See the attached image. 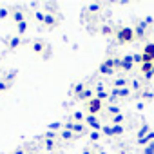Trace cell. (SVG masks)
Masks as SVG:
<instances>
[{"instance_id": "f35d334b", "label": "cell", "mask_w": 154, "mask_h": 154, "mask_svg": "<svg viewBox=\"0 0 154 154\" xmlns=\"http://www.w3.org/2000/svg\"><path fill=\"white\" fill-rule=\"evenodd\" d=\"M111 31H112V29H111L109 26H103V27H102V33H103V35H111Z\"/></svg>"}, {"instance_id": "8fae6325", "label": "cell", "mask_w": 154, "mask_h": 154, "mask_svg": "<svg viewBox=\"0 0 154 154\" xmlns=\"http://www.w3.org/2000/svg\"><path fill=\"white\" fill-rule=\"evenodd\" d=\"M20 44H22V38L17 35V36H11V38H9V42H8V47H9L11 51H15V49H18V47H20Z\"/></svg>"}, {"instance_id": "ab89813d", "label": "cell", "mask_w": 154, "mask_h": 154, "mask_svg": "<svg viewBox=\"0 0 154 154\" xmlns=\"http://www.w3.org/2000/svg\"><path fill=\"white\" fill-rule=\"evenodd\" d=\"M13 154H26V152H24V149H17V150H15Z\"/></svg>"}, {"instance_id": "3957f363", "label": "cell", "mask_w": 154, "mask_h": 154, "mask_svg": "<svg viewBox=\"0 0 154 154\" xmlns=\"http://www.w3.org/2000/svg\"><path fill=\"white\" fill-rule=\"evenodd\" d=\"M85 111L89 112V116H96L100 111H102V102L94 96V98H91L89 102H85Z\"/></svg>"}, {"instance_id": "1f68e13d", "label": "cell", "mask_w": 154, "mask_h": 154, "mask_svg": "<svg viewBox=\"0 0 154 154\" xmlns=\"http://www.w3.org/2000/svg\"><path fill=\"white\" fill-rule=\"evenodd\" d=\"M143 154H154V141H152V143H149V145L143 149Z\"/></svg>"}, {"instance_id": "8d00e7d4", "label": "cell", "mask_w": 154, "mask_h": 154, "mask_svg": "<svg viewBox=\"0 0 154 154\" xmlns=\"http://www.w3.org/2000/svg\"><path fill=\"white\" fill-rule=\"evenodd\" d=\"M89 11H91V13L100 11V4H91V6H89Z\"/></svg>"}, {"instance_id": "d6a6232c", "label": "cell", "mask_w": 154, "mask_h": 154, "mask_svg": "<svg viewBox=\"0 0 154 154\" xmlns=\"http://www.w3.org/2000/svg\"><path fill=\"white\" fill-rule=\"evenodd\" d=\"M54 147H56L54 140H45V149H47V150H53Z\"/></svg>"}, {"instance_id": "b9f144b4", "label": "cell", "mask_w": 154, "mask_h": 154, "mask_svg": "<svg viewBox=\"0 0 154 154\" xmlns=\"http://www.w3.org/2000/svg\"><path fill=\"white\" fill-rule=\"evenodd\" d=\"M98 154H107V152H103V150H102V152H98Z\"/></svg>"}, {"instance_id": "83f0119b", "label": "cell", "mask_w": 154, "mask_h": 154, "mask_svg": "<svg viewBox=\"0 0 154 154\" xmlns=\"http://www.w3.org/2000/svg\"><path fill=\"white\" fill-rule=\"evenodd\" d=\"M112 132H114V136H122L123 134V125H112Z\"/></svg>"}, {"instance_id": "4316f807", "label": "cell", "mask_w": 154, "mask_h": 154, "mask_svg": "<svg viewBox=\"0 0 154 154\" xmlns=\"http://www.w3.org/2000/svg\"><path fill=\"white\" fill-rule=\"evenodd\" d=\"M47 127H49L51 132H54V131H60V129H62V123H60V122H53V123H49Z\"/></svg>"}, {"instance_id": "44dd1931", "label": "cell", "mask_w": 154, "mask_h": 154, "mask_svg": "<svg viewBox=\"0 0 154 154\" xmlns=\"http://www.w3.org/2000/svg\"><path fill=\"white\" fill-rule=\"evenodd\" d=\"M72 118H74V123H84V122H85V116H84V112H80V111H76V112L72 114Z\"/></svg>"}, {"instance_id": "4fadbf2b", "label": "cell", "mask_w": 154, "mask_h": 154, "mask_svg": "<svg viewBox=\"0 0 154 154\" xmlns=\"http://www.w3.org/2000/svg\"><path fill=\"white\" fill-rule=\"evenodd\" d=\"M154 141V131H150L145 138H141V140H138V145H141V147H147L149 143H152Z\"/></svg>"}, {"instance_id": "484cf974", "label": "cell", "mask_w": 154, "mask_h": 154, "mask_svg": "<svg viewBox=\"0 0 154 154\" xmlns=\"http://www.w3.org/2000/svg\"><path fill=\"white\" fill-rule=\"evenodd\" d=\"M109 112H111V116H116V114H122V109L118 105H109Z\"/></svg>"}, {"instance_id": "603a6c76", "label": "cell", "mask_w": 154, "mask_h": 154, "mask_svg": "<svg viewBox=\"0 0 154 154\" xmlns=\"http://www.w3.org/2000/svg\"><path fill=\"white\" fill-rule=\"evenodd\" d=\"M94 96H96V98H98V100H100V102H103V100H105V98H109V93H107V91H103V89H102V91H96V93H94Z\"/></svg>"}, {"instance_id": "5bb4252c", "label": "cell", "mask_w": 154, "mask_h": 154, "mask_svg": "<svg viewBox=\"0 0 154 154\" xmlns=\"http://www.w3.org/2000/svg\"><path fill=\"white\" fill-rule=\"evenodd\" d=\"M87 89V85H85V82H80V84H76L74 85V89H72V93H74V96L76 98H80L82 96V93Z\"/></svg>"}, {"instance_id": "60d3db41", "label": "cell", "mask_w": 154, "mask_h": 154, "mask_svg": "<svg viewBox=\"0 0 154 154\" xmlns=\"http://www.w3.org/2000/svg\"><path fill=\"white\" fill-rule=\"evenodd\" d=\"M82 154H93V150H89V149H85V150H84Z\"/></svg>"}, {"instance_id": "2e32d148", "label": "cell", "mask_w": 154, "mask_h": 154, "mask_svg": "<svg viewBox=\"0 0 154 154\" xmlns=\"http://www.w3.org/2000/svg\"><path fill=\"white\" fill-rule=\"evenodd\" d=\"M149 132H150L149 125H147V123H143V125H141V129H140V131H138V134H136V140H141V138H145Z\"/></svg>"}, {"instance_id": "f1b7e54d", "label": "cell", "mask_w": 154, "mask_h": 154, "mask_svg": "<svg viewBox=\"0 0 154 154\" xmlns=\"http://www.w3.org/2000/svg\"><path fill=\"white\" fill-rule=\"evenodd\" d=\"M89 138H91L93 141H98V140L102 138V132H100V131H91V134H89Z\"/></svg>"}, {"instance_id": "9c48e42d", "label": "cell", "mask_w": 154, "mask_h": 154, "mask_svg": "<svg viewBox=\"0 0 154 154\" xmlns=\"http://www.w3.org/2000/svg\"><path fill=\"white\" fill-rule=\"evenodd\" d=\"M145 33H147V22H140V24L134 27V35H136V38H143Z\"/></svg>"}, {"instance_id": "5b68a950", "label": "cell", "mask_w": 154, "mask_h": 154, "mask_svg": "<svg viewBox=\"0 0 154 154\" xmlns=\"http://www.w3.org/2000/svg\"><path fill=\"white\" fill-rule=\"evenodd\" d=\"M134 60H132V54H125L123 58H122V63H120V69L122 71H125V72H129V71H132L134 69Z\"/></svg>"}, {"instance_id": "277c9868", "label": "cell", "mask_w": 154, "mask_h": 154, "mask_svg": "<svg viewBox=\"0 0 154 154\" xmlns=\"http://www.w3.org/2000/svg\"><path fill=\"white\" fill-rule=\"evenodd\" d=\"M154 62V42L147 44L141 51V63H152Z\"/></svg>"}, {"instance_id": "d6986e66", "label": "cell", "mask_w": 154, "mask_h": 154, "mask_svg": "<svg viewBox=\"0 0 154 154\" xmlns=\"http://www.w3.org/2000/svg\"><path fill=\"white\" fill-rule=\"evenodd\" d=\"M125 122V116L123 114H116V116H111V125H122Z\"/></svg>"}, {"instance_id": "9a60e30c", "label": "cell", "mask_w": 154, "mask_h": 154, "mask_svg": "<svg viewBox=\"0 0 154 154\" xmlns=\"http://www.w3.org/2000/svg\"><path fill=\"white\" fill-rule=\"evenodd\" d=\"M56 22H58V20H56V17H53L51 13H45V20H44V24H45L47 27H54V26H56Z\"/></svg>"}, {"instance_id": "7402d4cb", "label": "cell", "mask_w": 154, "mask_h": 154, "mask_svg": "<svg viewBox=\"0 0 154 154\" xmlns=\"http://www.w3.org/2000/svg\"><path fill=\"white\" fill-rule=\"evenodd\" d=\"M127 84H129V82H127L125 78H116V80H114V89H122V87H127Z\"/></svg>"}, {"instance_id": "8992f818", "label": "cell", "mask_w": 154, "mask_h": 154, "mask_svg": "<svg viewBox=\"0 0 154 154\" xmlns=\"http://www.w3.org/2000/svg\"><path fill=\"white\" fill-rule=\"evenodd\" d=\"M131 96V87H122V89H112L111 94H109V100H114V98H127Z\"/></svg>"}, {"instance_id": "e0dca14e", "label": "cell", "mask_w": 154, "mask_h": 154, "mask_svg": "<svg viewBox=\"0 0 154 154\" xmlns=\"http://www.w3.org/2000/svg\"><path fill=\"white\" fill-rule=\"evenodd\" d=\"M60 138L65 140V141H69V140L74 138V132H72V131H67V129H62V131H60Z\"/></svg>"}, {"instance_id": "ac0fdd59", "label": "cell", "mask_w": 154, "mask_h": 154, "mask_svg": "<svg viewBox=\"0 0 154 154\" xmlns=\"http://www.w3.org/2000/svg\"><path fill=\"white\" fill-rule=\"evenodd\" d=\"M91 98H94V91L87 87V89H85V91L82 93V96H80V100H85V102H89Z\"/></svg>"}, {"instance_id": "74e56055", "label": "cell", "mask_w": 154, "mask_h": 154, "mask_svg": "<svg viewBox=\"0 0 154 154\" xmlns=\"http://www.w3.org/2000/svg\"><path fill=\"white\" fill-rule=\"evenodd\" d=\"M132 60H134V63H140V65H141V53H136V54L132 56Z\"/></svg>"}, {"instance_id": "30bf717a", "label": "cell", "mask_w": 154, "mask_h": 154, "mask_svg": "<svg viewBox=\"0 0 154 154\" xmlns=\"http://www.w3.org/2000/svg\"><path fill=\"white\" fill-rule=\"evenodd\" d=\"M11 18H13V22H17V24L24 22V20H26V17H24V9H13Z\"/></svg>"}, {"instance_id": "7c38bea8", "label": "cell", "mask_w": 154, "mask_h": 154, "mask_svg": "<svg viewBox=\"0 0 154 154\" xmlns=\"http://www.w3.org/2000/svg\"><path fill=\"white\" fill-rule=\"evenodd\" d=\"M45 49H47L45 42H42V40H36V42H33V51H35L36 54H42V53H45Z\"/></svg>"}, {"instance_id": "836d02e7", "label": "cell", "mask_w": 154, "mask_h": 154, "mask_svg": "<svg viewBox=\"0 0 154 154\" xmlns=\"http://www.w3.org/2000/svg\"><path fill=\"white\" fill-rule=\"evenodd\" d=\"M8 17H9V9H8V8H0V18L4 20V18H8Z\"/></svg>"}, {"instance_id": "ffe728a7", "label": "cell", "mask_w": 154, "mask_h": 154, "mask_svg": "<svg viewBox=\"0 0 154 154\" xmlns=\"http://www.w3.org/2000/svg\"><path fill=\"white\" fill-rule=\"evenodd\" d=\"M84 131H85V123H74L72 125V132L74 134H84Z\"/></svg>"}, {"instance_id": "d4e9b609", "label": "cell", "mask_w": 154, "mask_h": 154, "mask_svg": "<svg viewBox=\"0 0 154 154\" xmlns=\"http://www.w3.org/2000/svg\"><path fill=\"white\" fill-rule=\"evenodd\" d=\"M102 132H103L105 136H114V132H112V125H102Z\"/></svg>"}, {"instance_id": "7bdbcfd3", "label": "cell", "mask_w": 154, "mask_h": 154, "mask_svg": "<svg viewBox=\"0 0 154 154\" xmlns=\"http://www.w3.org/2000/svg\"><path fill=\"white\" fill-rule=\"evenodd\" d=\"M0 62H2V54H0Z\"/></svg>"}, {"instance_id": "f546056e", "label": "cell", "mask_w": 154, "mask_h": 154, "mask_svg": "<svg viewBox=\"0 0 154 154\" xmlns=\"http://www.w3.org/2000/svg\"><path fill=\"white\" fill-rule=\"evenodd\" d=\"M35 18H36L38 22L44 24V20H45V13H44V11H36V13H35Z\"/></svg>"}, {"instance_id": "ee69618b", "label": "cell", "mask_w": 154, "mask_h": 154, "mask_svg": "<svg viewBox=\"0 0 154 154\" xmlns=\"http://www.w3.org/2000/svg\"><path fill=\"white\" fill-rule=\"evenodd\" d=\"M152 67H154V62H152Z\"/></svg>"}, {"instance_id": "e575fe53", "label": "cell", "mask_w": 154, "mask_h": 154, "mask_svg": "<svg viewBox=\"0 0 154 154\" xmlns=\"http://www.w3.org/2000/svg\"><path fill=\"white\" fill-rule=\"evenodd\" d=\"M140 87H141V84H140L138 80H134V82L131 84V91H132V89H134V91H140Z\"/></svg>"}, {"instance_id": "52a82bcc", "label": "cell", "mask_w": 154, "mask_h": 154, "mask_svg": "<svg viewBox=\"0 0 154 154\" xmlns=\"http://www.w3.org/2000/svg\"><path fill=\"white\" fill-rule=\"evenodd\" d=\"M87 127H91L93 131H102V123H100V120L96 118V116H85V122H84Z\"/></svg>"}, {"instance_id": "ba28073f", "label": "cell", "mask_w": 154, "mask_h": 154, "mask_svg": "<svg viewBox=\"0 0 154 154\" xmlns=\"http://www.w3.org/2000/svg\"><path fill=\"white\" fill-rule=\"evenodd\" d=\"M140 71L145 74V78H152V76H154V67H152V63H141L140 65Z\"/></svg>"}, {"instance_id": "6da1fadb", "label": "cell", "mask_w": 154, "mask_h": 154, "mask_svg": "<svg viewBox=\"0 0 154 154\" xmlns=\"http://www.w3.org/2000/svg\"><path fill=\"white\" fill-rule=\"evenodd\" d=\"M120 63H122V58H107L105 62L100 63L98 71H100V74L111 76V74H114L116 69H120Z\"/></svg>"}, {"instance_id": "4dcf8cb0", "label": "cell", "mask_w": 154, "mask_h": 154, "mask_svg": "<svg viewBox=\"0 0 154 154\" xmlns=\"http://www.w3.org/2000/svg\"><path fill=\"white\" fill-rule=\"evenodd\" d=\"M9 87H11V84H9V82H6V80H0V91H2V93H4V91H8Z\"/></svg>"}, {"instance_id": "7a4b0ae2", "label": "cell", "mask_w": 154, "mask_h": 154, "mask_svg": "<svg viewBox=\"0 0 154 154\" xmlns=\"http://www.w3.org/2000/svg\"><path fill=\"white\" fill-rule=\"evenodd\" d=\"M136 40V35H134V27H120L118 33H116V42L120 45L123 44H131Z\"/></svg>"}, {"instance_id": "cb8c5ba5", "label": "cell", "mask_w": 154, "mask_h": 154, "mask_svg": "<svg viewBox=\"0 0 154 154\" xmlns=\"http://www.w3.org/2000/svg\"><path fill=\"white\" fill-rule=\"evenodd\" d=\"M17 29H18V36H20V35H24V33L27 31V22H26V20H24V22H20V24L17 26Z\"/></svg>"}, {"instance_id": "d590c367", "label": "cell", "mask_w": 154, "mask_h": 154, "mask_svg": "<svg viewBox=\"0 0 154 154\" xmlns=\"http://www.w3.org/2000/svg\"><path fill=\"white\" fill-rule=\"evenodd\" d=\"M141 96L147 100V102H150V100H154V93H141Z\"/></svg>"}]
</instances>
